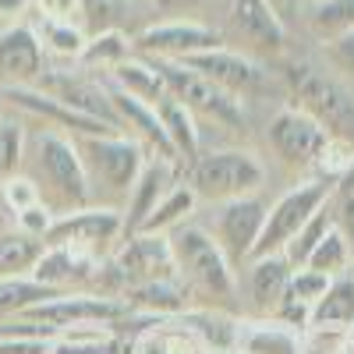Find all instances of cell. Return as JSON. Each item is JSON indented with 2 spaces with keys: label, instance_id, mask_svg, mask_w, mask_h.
Masks as SVG:
<instances>
[{
  "label": "cell",
  "instance_id": "cell-1",
  "mask_svg": "<svg viewBox=\"0 0 354 354\" xmlns=\"http://www.w3.org/2000/svg\"><path fill=\"white\" fill-rule=\"evenodd\" d=\"M21 174L32 177V185L39 192V202L53 216H68V213L85 209V205L93 202L85 167H82L78 149H75V138L64 135V131L43 128L32 138L25 135Z\"/></svg>",
  "mask_w": 354,
  "mask_h": 354
},
{
  "label": "cell",
  "instance_id": "cell-2",
  "mask_svg": "<svg viewBox=\"0 0 354 354\" xmlns=\"http://www.w3.org/2000/svg\"><path fill=\"white\" fill-rule=\"evenodd\" d=\"M170 238V252H174V270H177V280L185 283V290L192 298H202L209 301L213 308L216 305H227L234 298V266L223 259L220 245L209 238L205 227H195V223H185L167 234Z\"/></svg>",
  "mask_w": 354,
  "mask_h": 354
},
{
  "label": "cell",
  "instance_id": "cell-3",
  "mask_svg": "<svg viewBox=\"0 0 354 354\" xmlns=\"http://www.w3.org/2000/svg\"><path fill=\"white\" fill-rule=\"evenodd\" d=\"M277 78L294 100L290 106L315 117L326 128V135L354 142V93L340 78H333L330 71H322L308 61H283Z\"/></svg>",
  "mask_w": 354,
  "mask_h": 354
},
{
  "label": "cell",
  "instance_id": "cell-4",
  "mask_svg": "<svg viewBox=\"0 0 354 354\" xmlns=\"http://www.w3.org/2000/svg\"><path fill=\"white\" fill-rule=\"evenodd\" d=\"M266 167L252 149H209L188 163V188L198 202H230L259 195Z\"/></svg>",
  "mask_w": 354,
  "mask_h": 354
},
{
  "label": "cell",
  "instance_id": "cell-5",
  "mask_svg": "<svg viewBox=\"0 0 354 354\" xmlns=\"http://www.w3.org/2000/svg\"><path fill=\"white\" fill-rule=\"evenodd\" d=\"M149 61L156 64V71L167 85V96L181 103L195 121H213V124H223V128H245V121H248L245 100L223 93L220 85H213L205 75L192 71L181 61H163V57H149Z\"/></svg>",
  "mask_w": 354,
  "mask_h": 354
},
{
  "label": "cell",
  "instance_id": "cell-6",
  "mask_svg": "<svg viewBox=\"0 0 354 354\" xmlns=\"http://www.w3.org/2000/svg\"><path fill=\"white\" fill-rule=\"evenodd\" d=\"M75 149H78V160L85 167V177H88V192H103V195H128L138 170L145 167V149L128 138L124 131L121 135H85V138H75Z\"/></svg>",
  "mask_w": 354,
  "mask_h": 354
},
{
  "label": "cell",
  "instance_id": "cell-7",
  "mask_svg": "<svg viewBox=\"0 0 354 354\" xmlns=\"http://www.w3.org/2000/svg\"><path fill=\"white\" fill-rule=\"evenodd\" d=\"M131 315L135 312L117 298V294H93V290L53 294V298L21 312V319L57 330V337H61L64 330H71V326H110V330H117Z\"/></svg>",
  "mask_w": 354,
  "mask_h": 354
},
{
  "label": "cell",
  "instance_id": "cell-8",
  "mask_svg": "<svg viewBox=\"0 0 354 354\" xmlns=\"http://www.w3.org/2000/svg\"><path fill=\"white\" fill-rule=\"evenodd\" d=\"M181 64L205 75L213 85H220L223 93L238 96V100H255V96H266L270 88H283L277 71H270L262 61H255L252 53H238V50H227V46L185 57Z\"/></svg>",
  "mask_w": 354,
  "mask_h": 354
},
{
  "label": "cell",
  "instance_id": "cell-9",
  "mask_svg": "<svg viewBox=\"0 0 354 354\" xmlns=\"http://www.w3.org/2000/svg\"><path fill=\"white\" fill-rule=\"evenodd\" d=\"M326 198H330V185L315 181V177H308V181H301V185H294L290 192H283L270 205V213H266V223H262V234L255 241L252 259L280 255L287 248V241L308 223V216L326 205Z\"/></svg>",
  "mask_w": 354,
  "mask_h": 354
},
{
  "label": "cell",
  "instance_id": "cell-10",
  "mask_svg": "<svg viewBox=\"0 0 354 354\" xmlns=\"http://www.w3.org/2000/svg\"><path fill=\"white\" fill-rule=\"evenodd\" d=\"M223 32L205 21L195 18H163L156 25H145L142 32L131 39L135 53L145 57H163V61H185V57L205 53V50H216L223 46Z\"/></svg>",
  "mask_w": 354,
  "mask_h": 354
},
{
  "label": "cell",
  "instance_id": "cell-11",
  "mask_svg": "<svg viewBox=\"0 0 354 354\" xmlns=\"http://www.w3.org/2000/svg\"><path fill=\"white\" fill-rule=\"evenodd\" d=\"M326 128L315 117H308L298 106H283L270 117L266 124V142H270L273 156L287 167V170H312L319 149L326 145Z\"/></svg>",
  "mask_w": 354,
  "mask_h": 354
},
{
  "label": "cell",
  "instance_id": "cell-12",
  "mask_svg": "<svg viewBox=\"0 0 354 354\" xmlns=\"http://www.w3.org/2000/svg\"><path fill=\"white\" fill-rule=\"evenodd\" d=\"M266 213H270V205H266L259 195L230 198V202L216 205L209 238L220 245V252L230 266H241V262L252 259L255 241L262 234V223H266Z\"/></svg>",
  "mask_w": 354,
  "mask_h": 354
},
{
  "label": "cell",
  "instance_id": "cell-13",
  "mask_svg": "<svg viewBox=\"0 0 354 354\" xmlns=\"http://www.w3.org/2000/svg\"><path fill=\"white\" fill-rule=\"evenodd\" d=\"M110 270L117 277V287L128 290L138 283H149V280H174V252H170V238L167 234H128L124 245L117 248ZM117 290V298H121Z\"/></svg>",
  "mask_w": 354,
  "mask_h": 354
},
{
  "label": "cell",
  "instance_id": "cell-14",
  "mask_svg": "<svg viewBox=\"0 0 354 354\" xmlns=\"http://www.w3.org/2000/svg\"><path fill=\"white\" fill-rule=\"evenodd\" d=\"M36 88L46 93V96H53V100H61L75 113H85V117H93V121L121 128V124H117V113H113V103H110V85L96 82L93 75L82 71V68H75V71L71 68H46L39 75Z\"/></svg>",
  "mask_w": 354,
  "mask_h": 354
},
{
  "label": "cell",
  "instance_id": "cell-15",
  "mask_svg": "<svg viewBox=\"0 0 354 354\" xmlns=\"http://www.w3.org/2000/svg\"><path fill=\"white\" fill-rule=\"evenodd\" d=\"M117 238H124L121 209H113V205H85V209H75L68 216H57L43 245H75L100 255Z\"/></svg>",
  "mask_w": 354,
  "mask_h": 354
},
{
  "label": "cell",
  "instance_id": "cell-16",
  "mask_svg": "<svg viewBox=\"0 0 354 354\" xmlns=\"http://www.w3.org/2000/svg\"><path fill=\"white\" fill-rule=\"evenodd\" d=\"M46 71V50L32 25L15 21L0 28V88L36 85Z\"/></svg>",
  "mask_w": 354,
  "mask_h": 354
},
{
  "label": "cell",
  "instance_id": "cell-17",
  "mask_svg": "<svg viewBox=\"0 0 354 354\" xmlns=\"http://www.w3.org/2000/svg\"><path fill=\"white\" fill-rule=\"evenodd\" d=\"M32 280L57 290V294L78 290L85 283L100 280V255L75 248V245H46L36 270H32Z\"/></svg>",
  "mask_w": 354,
  "mask_h": 354
},
{
  "label": "cell",
  "instance_id": "cell-18",
  "mask_svg": "<svg viewBox=\"0 0 354 354\" xmlns=\"http://www.w3.org/2000/svg\"><path fill=\"white\" fill-rule=\"evenodd\" d=\"M230 21H234V32L252 50L270 53V57L287 50V25L277 15L273 0H234Z\"/></svg>",
  "mask_w": 354,
  "mask_h": 354
},
{
  "label": "cell",
  "instance_id": "cell-19",
  "mask_svg": "<svg viewBox=\"0 0 354 354\" xmlns=\"http://www.w3.org/2000/svg\"><path fill=\"white\" fill-rule=\"evenodd\" d=\"M174 163L167 160H145V167L138 170L135 185L128 192V205L121 209V220H124V238L128 234H138L142 223L149 220V213L160 205V198L174 188Z\"/></svg>",
  "mask_w": 354,
  "mask_h": 354
},
{
  "label": "cell",
  "instance_id": "cell-20",
  "mask_svg": "<svg viewBox=\"0 0 354 354\" xmlns=\"http://www.w3.org/2000/svg\"><path fill=\"white\" fill-rule=\"evenodd\" d=\"M185 330H192L202 347L209 354H234L238 351V337H241V319L227 315L223 308H213V305H202V308H185L181 315H174Z\"/></svg>",
  "mask_w": 354,
  "mask_h": 354
},
{
  "label": "cell",
  "instance_id": "cell-21",
  "mask_svg": "<svg viewBox=\"0 0 354 354\" xmlns=\"http://www.w3.org/2000/svg\"><path fill=\"white\" fill-rule=\"evenodd\" d=\"M294 273V266L283 255H262L248 259V294L262 315H273L287 294V280Z\"/></svg>",
  "mask_w": 354,
  "mask_h": 354
},
{
  "label": "cell",
  "instance_id": "cell-22",
  "mask_svg": "<svg viewBox=\"0 0 354 354\" xmlns=\"http://www.w3.org/2000/svg\"><path fill=\"white\" fill-rule=\"evenodd\" d=\"M110 75V88H117V93H124L131 100H142V103H149L156 106L160 100H167V85L156 71V64L149 61V57H142V53H131L128 61H121Z\"/></svg>",
  "mask_w": 354,
  "mask_h": 354
},
{
  "label": "cell",
  "instance_id": "cell-23",
  "mask_svg": "<svg viewBox=\"0 0 354 354\" xmlns=\"http://www.w3.org/2000/svg\"><path fill=\"white\" fill-rule=\"evenodd\" d=\"M354 326V277H333L326 294L312 305L308 330H333L347 333Z\"/></svg>",
  "mask_w": 354,
  "mask_h": 354
},
{
  "label": "cell",
  "instance_id": "cell-24",
  "mask_svg": "<svg viewBox=\"0 0 354 354\" xmlns=\"http://www.w3.org/2000/svg\"><path fill=\"white\" fill-rule=\"evenodd\" d=\"M131 354H209V351L177 319H160L149 330H142V337L131 344Z\"/></svg>",
  "mask_w": 354,
  "mask_h": 354
},
{
  "label": "cell",
  "instance_id": "cell-25",
  "mask_svg": "<svg viewBox=\"0 0 354 354\" xmlns=\"http://www.w3.org/2000/svg\"><path fill=\"white\" fill-rule=\"evenodd\" d=\"M131 53H135L131 36H124L121 28H106V32H93L85 39L75 68H82V71H113L121 61H128Z\"/></svg>",
  "mask_w": 354,
  "mask_h": 354
},
{
  "label": "cell",
  "instance_id": "cell-26",
  "mask_svg": "<svg viewBox=\"0 0 354 354\" xmlns=\"http://www.w3.org/2000/svg\"><path fill=\"white\" fill-rule=\"evenodd\" d=\"M234 354H301V337L280 322H241Z\"/></svg>",
  "mask_w": 354,
  "mask_h": 354
},
{
  "label": "cell",
  "instance_id": "cell-27",
  "mask_svg": "<svg viewBox=\"0 0 354 354\" xmlns=\"http://www.w3.org/2000/svg\"><path fill=\"white\" fill-rule=\"evenodd\" d=\"M301 21L319 43H330L354 32V0H319L312 8H301Z\"/></svg>",
  "mask_w": 354,
  "mask_h": 354
},
{
  "label": "cell",
  "instance_id": "cell-28",
  "mask_svg": "<svg viewBox=\"0 0 354 354\" xmlns=\"http://www.w3.org/2000/svg\"><path fill=\"white\" fill-rule=\"evenodd\" d=\"M156 113H160L163 131H167V138L174 145V156L192 163L198 156V121L177 100H170V96L156 103Z\"/></svg>",
  "mask_w": 354,
  "mask_h": 354
},
{
  "label": "cell",
  "instance_id": "cell-29",
  "mask_svg": "<svg viewBox=\"0 0 354 354\" xmlns=\"http://www.w3.org/2000/svg\"><path fill=\"white\" fill-rule=\"evenodd\" d=\"M195 205H198V198H195V192L188 185H174L160 198L156 209L149 213V220L142 223V234H170L177 227H185L192 220V213H195Z\"/></svg>",
  "mask_w": 354,
  "mask_h": 354
},
{
  "label": "cell",
  "instance_id": "cell-30",
  "mask_svg": "<svg viewBox=\"0 0 354 354\" xmlns=\"http://www.w3.org/2000/svg\"><path fill=\"white\" fill-rule=\"evenodd\" d=\"M43 248H46L43 241L28 238V234H21V230L0 234V280H8V277H32Z\"/></svg>",
  "mask_w": 354,
  "mask_h": 354
},
{
  "label": "cell",
  "instance_id": "cell-31",
  "mask_svg": "<svg viewBox=\"0 0 354 354\" xmlns=\"http://www.w3.org/2000/svg\"><path fill=\"white\" fill-rule=\"evenodd\" d=\"M351 262H354V248H351V238L333 223L330 230H326V238H322L315 248H312V255L305 259V270H315V273H326L330 280L333 277H347V270H351Z\"/></svg>",
  "mask_w": 354,
  "mask_h": 354
},
{
  "label": "cell",
  "instance_id": "cell-32",
  "mask_svg": "<svg viewBox=\"0 0 354 354\" xmlns=\"http://www.w3.org/2000/svg\"><path fill=\"white\" fill-rule=\"evenodd\" d=\"M32 28H36V36H39L46 53L61 57V61H71V64L78 61V53L88 39V32L78 21H43L39 18V25H32Z\"/></svg>",
  "mask_w": 354,
  "mask_h": 354
},
{
  "label": "cell",
  "instance_id": "cell-33",
  "mask_svg": "<svg viewBox=\"0 0 354 354\" xmlns=\"http://www.w3.org/2000/svg\"><path fill=\"white\" fill-rule=\"evenodd\" d=\"M53 294L57 290L36 283L32 277H8V280H0V322L21 315L25 308H32V305L53 298Z\"/></svg>",
  "mask_w": 354,
  "mask_h": 354
},
{
  "label": "cell",
  "instance_id": "cell-34",
  "mask_svg": "<svg viewBox=\"0 0 354 354\" xmlns=\"http://www.w3.org/2000/svg\"><path fill=\"white\" fill-rule=\"evenodd\" d=\"M312 170H315V181L330 185V188H333V181H344V177L354 170V142H351V138L330 135L326 145L319 149Z\"/></svg>",
  "mask_w": 354,
  "mask_h": 354
},
{
  "label": "cell",
  "instance_id": "cell-35",
  "mask_svg": "<svg viewBox=\"0 0 354 354\" xmlns=\"http://www.w3.org/2000/svg\"><path fill=\"white\" fill-rule=\"evenodd\" d=\"M333 223H337L333 209H326V205H322V209H315V213L308 216V223H305V227H301V230L287 241V248H283L280 255L294 266V270H298V266H305V259L312 255V248H315L322 238H326V230H330Z\"/></svg>",
  "mask_w": 354,
  "mask_h": 354
},
{
  "label": "cell",
  "instance_id": "cell-36",
  "mask_svg": "<svg viewBox=\"0 0 354 354\" xmlns=\"http://www.w3.org/2000/svg\"><path fill=\"white\" fill-rule=\"evenodd\" d=\"M21 160H25V128L15 117H4L0 121V185L21 170Z\"/></svg>",
  "mask_w": 354,
  "mask_h": 354
},
{
  "label": "cell",
  "instance_id": "cell-37",
  "mask_svg": "<svg viewBox=\"0 0 354 354\" xmlns=\"http://www.w3.org/2000/svg\"><path fill=\"white\" fill-rule=\"evenodd\" d=\"M326 287H330V277H326V273H315V270H305V266H298V270L290 273V280H287L283 301H294V305L312 308L322 294H326Z\"/></svg>",
  "mask_w": 354,
  "mask_h": 354
},
{
  "label": "cell",
  "instance_id": "cell-38",
  "mask_svg": "<svg viewBox=\"0 0 354 354\" xmlns=\"http://www.w3.org/2000/svg\"><path fill=\"white\" fill-rule=\"evenodd\" d=\"M124 11H128V0H82V28L88 36L117 28Z\"/></svg>",
  "mask_w": 354,
  "mask_h": 354
},
{
  "label": "cell",
  "instance_id": "cell-39",
  "mask_svg": "<svg viewBox=\"0 0 354 354\" xmlns=\"http://www.w3.org/2000/svg\"><path fill=\"white\" fill-rule=\"evenodd\" d=\"M322 61H326L333 78L354 82V32H344L330 43H322Z\"/></svg>",
  "mask_w": 354,
  "mask_h": 354
},
{
  "label": "cell",
  "instance_id": "cell-40",
  "mask_svg": "<svg viewBox=\"0 0 354 354\" xmlns=\"http://www.w3.org/2000/svg\"><path fill=\"white\" fill-rule=\"evenodd\" d=\"M0 195H4V202H8L11 213H21V209H28V205L39 202V192H36V185H32V177L21 174V170L0 185Z\"/></svg>",
  "mask_w": 354,
  "mask_h": 354
},
{
  "label": "cell",
  "instance_id": "cell-41",
  "mask_svg": "<svg viewBox=\"0 0 354 354\" xmlns=\"http://www.w3.org/2000/svg\"><path fill=\"white\" fill-rule=\"evenodd\" d=\"M53 220H57V216L46 209L43 202L28 205V209H21V213H15V227H18L21 234H28V238H36V241H46V234H50Z\"/></svg>",
  "mask_w": 354,
  "mask_h": 354
},
{
  "label": "cell",
  "instance_id": "cell-42",
  "mask_svg": "<svg viewBox=\"0 0 354 354\" xmlns=\"http://www.w3.org/2000/svg\"><path fill=\"white\" fill-rule=\"evenodd\" d=\"M43 21H78L82 25V0H32Z\"/></svg>",
  "mask_w": 354,
  "mask_h": 354
},
{
  "label": "cell",
  "instance_id": "cell-43",
  "mask_svg": "<svg viewBox=\"0 0 354 354\" xmlns=\"http://www.w3.org/2000/svg\"><path fill=\"white\" fill-rule=\"evenodd\" d=\"M28 8H32V0H0V21H4V25H15Z\"/></svg>",
  "mask_w": 354,
  "mask_h": 354
},
{
  "label": "cell",
  "instance_id": "cell-44",
  "mask_svg": "<svg viewBox=\"0 0 354 354\" xmlns=\"http://www.w3.org/2000/svg\"><path fill=\"white\" fill-rule=\"evenodd\" d=\"M198 4H202V0H156V11L177 18V15H185V11H192V8H198Z\"/></svg>",
  "mask_w": 354,
  "mask_h": 354
},
{
  "label": "cell",
  "instance_id": "cell-45",
  "mask_svg": "<svg viewBox=\"0 0 354 354\" xmlns=\"http://www.w3.org/2000/svg\"><path fill=\"white\" fill-rule=\"evenodd\" d=\"M351 223H354V192H347V198H344V209H340Z\"/></svg>",
  "mask_w": 354,
  "mask_h": 354
},
{
  "label": "cell",
  "instance_id": "cell-46",
  "mask_svg": "<svg viewBox=\"0 0 354 354\" xmlns=\"http://www.w3.org/2000/svg\"><path fill=\"white\" fill-rule=\"evenodd\" d=\"M287 4H290V8H298V11H301V8H312V4H319V0H287Z\"/></svg>",
  "mask_w": 354,
  "mask_h": 354
},
{
  "label": "cell",
  "instance_id": "cell-47",
  "mask_svg": "<svg viewBox=\"0 0 354 354\" xmlns=\"http://www.w3.org/2000/svg\"><path fill=\"white\" fill-rule=\"evenodd\" d=\"M4 110H8V106H4V100H0V121H4Z\"/></svg>",
  "mask_w": 354,
  "mask_h": 354
},
{
  "label": "cell",
  "instance_id": "cell-48",
  "mask_svg": "<svg viewBox=\"0 0 354 354\" xmlns=\"http://www.w3.org/2000/svg\"><path fill=\"white\" fill-rule=\"evenodd\" d=\"M347 333H351V340H354V326H351V330H347Z\"/></svg>",
  "mask_w": 354,
  "mask_h": 354
}]
</instances>
